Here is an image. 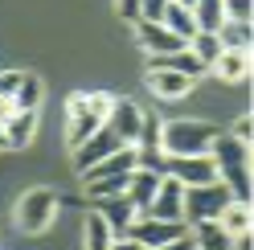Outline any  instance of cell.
I'll return each instance as SVG.
<instances>
[{
	"label": "cell",
	"instance_id": "cell-1",
	"mask_svg": "<svg viewBox=\"0 0 254 250\" xmlns=\"http://www.w3.org/2000/svg\"><path fill=\"white\" fill-rule=\"evenodd\" d=\"M111 103H115V95H107V90H78V95L66 99V144H70V152L78 144H86L107 123Z\"/></svg>",
	"mask_w": 254,
	"mask_h": 250
},
{
	"label": "cell",
	"instance_id": "cell-2",
	"mask_svg": "<svg viewBox=\"0 0 254 250\" xmlns=\"http://www.w3.org/2000/svg\"><path fill=\"white\" fill-rule=\"evenodd\" d=\"M209 160L217 168V181L230 189L234 201H250V144H238L234 135H213Z\"/></svg>",
	"mask_w": 254,
	"mask_h": 250
},
{
	"label": "cell",
	"instance_id": "cell-3",
	"mask_svg": "<svg viewBox=\"0 0 254 250\" xmlns=\"http://www.w3.org/2000/svg\"><path fill=\"white\" fill-rule=\"evenodd\" d=\"M213 123H201V119H172L160 127V152L164 160H177V156H209L213 144Z\"/></svg>",
	"mask_w": 254,
	"mask_h": 250
},
{
	"label": "cell",
	"instance_id": "cell-4",
	"mask_svg": "<svg viewBox=\"0 0 254 250\" xmlns=\"http://www.w3.org/2000/svg\"><path fill=\"white\" fill-rule=\"evenodd\" d=\"M230 189L221 181L213 185H197V189H185V226H197V222H217V213L230 205Z\"/></svg>",
	"mask_w": 254,
	"mask_h": 250
},
{
	"label": "cell",
	"instance_id": "cell-5",
	"mask_svg": "<svg viewBox=\"0 0 254 250\" xmlns=\"http://www.w3.org/2000/svg\"><path fill=\"white\" fill-rule=\"evenodd\" d=\"M58 217V193L54 189H29L17 201V226L25 234H45Z\"/></svg>",
	"mask_w": 254,
	"mask_h": 250
},
{
	"label": "cell",
	"instance_id": "cell-6",
	"mask_svg": "<svg viewBox=\"0 0 254 250\" xmlns=\"http://www.w3.org/2000/svg\"><path fill=\"white\" fill-rule=\"evenodd\" d=\"M160 173L172 177L181 189H197V185H213L217 181V168L209 156H177V160H164Z\"/></svg>",
	"mask_w": 254,
	"mask_h": 250
},
{
	"label": "cell",
	"instance_id": "cell-7",
	"mask_svg": "<svg viewBox=\"0 0 254 250\" xmlns=\"http://www.w3.org/2000/svg\"><path fill=\"white\" fill-rule=\"evenodd\" d=\"M185 234H189L185 222H156V217H135L131 230H127V238L139 242L144 250H160V246H168V242L185 238Z\"/></svg>",
	"mask_w": 254,
	"mask_h": 250
},
{
	"label": "cell",
	"instance_id": "cell-8",
	"mask_svg": "<svg viewBox=\"0 0 254 250\" xmlns=\"http://www.w3.org/2000/svg\"><path fill=\"white\" fill-rule=\"evenodd\" d=\"M107 127L115 131V139L123 148H135L139 127H144V111H139L131 99H115V103H111V115H107Z\"/></svg>",
	"mask_w": 254,
	"mask_h": 250
},
{
	"label": "cell",
	"instance_id": "cell-9",
	"mask_svg": "<svg viewBox=\"0 0 254 250\" xmlns=\"http://www.w3.org/2000/svg\"><path fill=\"white\" fill-rule=\"evenodd\" d=\"M119 148H123V144L115 139V131H111L107 123H103V127L94 131V135L86 139V144H78V148H74V168H78V173H86V168H94L99 160H107V156H115Z\"/></svg>",
	"mask_w": 254,
	"mask_h": 250
},
{
	"label": "cell",
	"instance_id": "cell-10",
	"mask_svg": "<svg viewBox=\"0 0 254 250\" xmlns=\"http://www.w3.org/2000/svg\"><path fill=\"white\" fill-rule=\"evenodd\" d=\"M148 217H156V222H185V189L172 177L160 181V189H156L152 205H148Z\"/></svg>",
	"mask_w": 254,
	"mask_h": 250
},
{
	"label": "cell",
	"instance_id": "cell-11",
	"mask_svg": "<svg viewBox=\"0 0 254 250\" xmlns=\"http://www.w3.org/2000/svg\"><path fill=\"white\" fill-rule=\"evenodd\" d=\"M160 181H164V173H156V168H135L131 173V181H127V201H131V209H135V217H148V205H152V197H156V189H160Z\"/></svg>",
	"mask_w": 254,
	"mask_h": 250
},
{
	"label": "cell",
	"instance_id": "cell-12",
	"mask_svg": "<svg viewBox=\"0 0 254 250\" xmlns=\"http://www.w3.org/2000/svg\"><path fill=\"white\" fill-rule=\"evenodd\" d=\"M135 37H139V45L148 50V58H168V54L185 50V41L172 37L160 21H135Z\"/></svg>",
	"mask_w": 254,
	"mask_h": 250
},
{
	"label": "cell",
	"instance_id": "cell-13",
	"mask_svg": "<svg viewBox=\"0 0 254 250\" xmlns=\"http://www.w3.org/2000/svg\"><path fill=\"white\" fill-rule=\"evenodd\" d=\"M94 213L107 222V230L115 234V238H127V230H131V222H135V209H131V201L127 197H107V201H94Z\"/></svg>",
	"mask_w": 254,
	"mask_h": 250
},
{
	"label": "cell",
	"instance_id": "cell-14",
	"mask_svg": "<svg viewBox=\"0 0 254 250\" xmlns=\"http://www.w3.org/2000/svg\"><path fill=\"white\" fill-rule=\"evenodd\" d=\"M144 82H148V90H152V95H156V99H164V103L185 99L189 90L197 86V82H189L185 74H172V70H148V78H144Z\"/></svg>",
	"mask_w": 254,
	"mask_h": 250
},
{
	"label": "cell",
	"instance_id": "cell-15",
	"mask_svg": "<svg viewBox=\"0 0 254 250\" xmlns=\"http://www.w3.org/2000/svg\"><path fill=\"white\" fill-rule=\"evenodd\" d=\"M148 70H172V74H185L189 82H197L201 74H209L189 50H177V54H168V58H148Z\"/></svg>",
	"mask_w": 254,
	"mask_h": 250
},
{
	"label": "cell",
	"instance_id": "cell-16",
	"mask_svg": "<svg viewBox=\"0 0 254 250\" xmlns=\"http://www.w3.org/2000/svg\"><path fill=\"white\" fill-rule=\"evenodd\" d=\"M221 82H246L250 78V54H242V50H221V58L209 66Z\"/></svg>",
	"mask_w": 254,
	"mask_h": 250
},
{
	"label": "cell",
	"instance_id": "cell-17",
	"mask_svg": "<svg viewBox=\"0 0 254 250\" xmlns=\"http://www.w3.org/2000/svg\"><path fill=\"white\" fill-rule=\"evenodd\" d=\"M0 127H4L8 148H29L33 135H37V111H17L8 123H0Z\"/></svg>",
	"mask_w": 254,
	"mask_h": 250
},
{
	"label": "cell",
	"instance_id": "cell-18",
	"mask_svg": "<svg viewBox=\"0 0 254 250\" xmlns=\"http://www.w3.org/2000/svg\"><path fill=\"white\" fill-rule=\"evenodd\" d=\"M250 222H254V213H250V201H230V205L217 213V226L226 230L230 238H242V234H250Z\"/></svg>",
	"mask_w": 254,
	"mask_h": 250
},
{
	"label": "cell",
	"instance_id": "cell-19",
	"mask_svg": "<svg viewBox=\"0 0 254 250\" xmlns=\"http://www.w3.org/2000/svg\"><path fill=\"white\" fill-rule=\"evenodd\" d=\"M160 25L168 29L172 37H181L185 45H189V37L197 33V25H193V12H189V8H181V4H172V0H168V4H164V12H160Z\"/></svg>",
	"mask_w": 254,
	"mask_h": 250
},
{
	"label": "cell",
	"instance_id": "cell-20",
	"mask_svg": "<svg viewBox=\"0 0 254 250\" xmlns=\"http://www.w3.org/2000/svg\"><path fill=\"white\" fill-rule=\"evenodd\" d=\"M193 25H197V33H217L221 25H226V12H221V0H197L193 8Z\"/></svg>",
	"mask_w": 254,
	"mask_h": 250
},
{
	"label": "cell",
	"instance_id": "cell-21",
	"mask_svg": "<svg viewBox=\"0 0 254 250\" xmlns=\"http://www.w3.org/2000/svg\"><path fill=\"white\" fill-rule=\"evenodd\" d=\"M189 238H193V246H197V250H230V242H234V238H230V234L221 230L217 222H197Z\"/></svg>",
	"mask_w": 254,
	"mask_h": 250
},
{
	"label": "cell",
	"instance_id": "cell-22",
	"mask_svg": "<svg viewBox=\"0 0 254 250\" xmlns=\"http://www.w3.org/2000/svg\"><path fill=\"white\" fill-rule=\"evenodd\" d=\"M111 242H115V234H111L107 222L90 209L86 222H82V250H111Z\"/></svg>",
	"mask_w": 254,
	"mask_h": 250
},
{
	"label": "cell",
	"instance_id": "cell-23",
	"mask_svg": "<svg viewBox=\"0 0 254 250\" xmlns=\"http://www.w3.org/2000/svg\"><path fill=\"white\" fill-rule=\"evenodd\" d=\"M185 50L193 54V58L201 62L205 70H209L213 62L221 58V41H217V33H193V37H189V45H185Z\"/></svg>",
	"mask_w": 254,
	"mask_h": 250
},
{
	"label": "cell",
	"instance_id": "cell-24",
	"mask_svg": "<svg viewBox=\"0 0 254 250\" xmlns=\"http://www.w3.org/2000/svg\"><path fill=\"white\" fill-rule=\"evenodd\" d=\"M45 99V86H41V78L37 74H25L21 78V86H17V95H12V103H17V111H37Z\"/></svg>",
	"mask_w": 254,
	"mask_h": 250
},
{
	"label": "cell",
	"instance_id": "cell-25",
	"mask_svg": "<svg viewBox=\"0 0 254 250\" xmlns=\"http://www.w3.org/2000/svg\"><path fill=\"white\" fill-rule=\"evenodd\" d=\"M217 41H221V50H242V54H250V25L226 21V25L217 29Z\"/></svg>",
	"mask_w": 254,
	"mask_h": 250
},
{
	"label": "cell",
	"instance_id": "cell-26",
	"mask_svg": "<svg viewBox=\"0 0 254 250\" xmlns=\"http://www.w3.org/2000/svg\"><path fill=\"white\" fill-rule=\"evenodd\" d=\"M250 8H254V0H221L226 21H238V25H250Z\"/></svg>",
	"mask_w": 254,
	"mask_h": 250
},
{
	"label": "cell",
	"instance_id": "cell-27",
	"mask_svg": "<svg viewBox=\"0 0 254 250\" xmlns=\"http://www.w3.org/2000/svg\"><path fill=\"white\" fill-rule=\"evenodd\" d=\"M21 78H25V70H4V74H0V99H12V95H17Z\"/></svg>",
	"mask_w": 254,
	"mask_h": 250
},
{
	"label": "cell",
	"instance_id": "cell-28",
	"mask_svg": "<svg viewBox=\"0 0 254 250\" xmlns=\"http://www.w3.org/2000/svg\"><path fill=\"white\" fill-rule=\"evenodd\" d=\"M168 0H139V21H160Z\"/></svg>",
	"mask_w": 254,
	"mask_h": 250
},
{
	"label": "cell",
	"instance_id": "cell-29",
	"mask_svg": "<svg viewBox=\"0 0 254 250\" xmlns=\"http://www.w3.org/2000/svg\"><path fill=\"white\" fill-rule=\"evenodd\" d=\"M115 17H123V21H139V0H115Z\"/></svg>",
	"mask_w": 254,
	"mask_h": 250
},
{
	"label": "cell",
	"instance_id": "cell-30",
	"mask_svg": "<svg viewBox=\"0 0 254 250\" xmlns=\"http://www.w3.org/2000/svg\"><path fill=\"white\" fill-rule=\"evenodd\" d=\"M250 131H254V127H250V115H242V119L234 123V131H230V135L238 139V144H250Z\"/></svg>",
	"mask_w": 254,
	"mask_h": 250
},
{
	"label": "cell",
	"instance_id": "cell-31",
	"mask_svg": "<svg viewBox=\"0 0 254 250\" xmlns=\"http://www.w3.org/2000/svg\"><path fill=\"white\" fill-rule=\"evenodd\" d=\"M12 115H17V103H12V99H0V123H8Z\"/></svg>",
	"mask_w": 254,
	"mask_h": 250
},
{
	"label": "cell",
	"instance_id": "cell-32",
	"mask_svg": "<svg viewBox=\"0 0 254 250\" xmlns=\"http://www.w3.org/2000/svg\"><path fill=\"white\" fill-rule=\"evenodd\" d=\"M160 250H197V246H193V238H189V234H185V238L168 242V246H160Z\"/></svg>",
	"mask_w": 254,
	"mask_h": 250
},
{
	"label": "cell",
	"instance_id": "cell-33",
	"mask_svg": "<svg viewBox=\"0 0 254 250\" xmlns=\"http://www.w3.org/2000/svg\"><path fill=\"white\" fill-rule=\"evenodd\" d=\"M111 250H144V246L131 242V238H115V242H111Z\"/></svg>",
	"mask_w": 254,
	"mask_h": 250
},
{
	"label": "cell",
	"instance_id": "cell-34",
	"mask_svg": "<svg viewBox=\"0 0 254 250\" xmlns=\"http://www.w3.org/2000/svg\"><path fill=\"white\" fill-rule=\"evenodd\" d=\"M172 4H181V8H193V4H197V0H172Z\"/></svg>",
	"mask_w": 254,
	"mask_h": 250
},
{
	"label": "cell",
	"instance_id": "cell-35",
	"mask_svg": "<svg viewBox=\"0 0 254 250\" xmlns=\"http://www.w3.org/2000/svg\"><path fill=\"white\" fill-rule=\"evenodd\" d=\"M0 148H8V139H4V127H0Z\"/></svg>",
	"mask_w": 254,
	"mask_h": 250
}]
</instances>
